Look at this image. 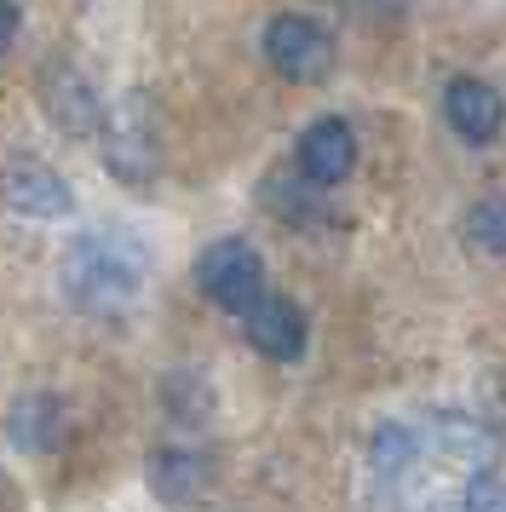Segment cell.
<instances>
[{
    "label": "cell",
    "instance_id": "1",
    "mask_svg": "<svg viewBox=\"0 0 506 512\" xmlns=\"http://www.w3.org/2000/svg\"><path fill=\"white\" fill-rule=\"evenodd\" d=\"M144 271H150V248L127 225H104V231L75 236L64 259V288L87 311H115L144 288Z\"/></svg>",
    "mask_w": 506,
    "mask_h": 512
},
{
    "label": "cell",
    "instance_id": "2",
    "mask_svg": "<svg viewBox=\"0 0 506 512\" xmlns=\"http://www.w3.org/2000/svg\"><path fill=\"white\" fill-rule=\"evenodd\" d=\"M196 282H202V294L219 305V311L248 317L253 305L265 300V259H259L253 242L225 236V242H213V248L196 259Z\"/></svg>",
    "mask_w": 506,
    "mask_h": 512
},
{
    "label": "cell",
    "instance_id": "3",
    "mask_svg": "<svg viewBox=\"0 0 506 512\" xmlns=\"http://www.w3.org/2000/svg\"><path fill=\"white\" fill-rule=\"evenodd\" d=\"M265 64L288 81H322L334 70V35L305 12H276L265 24Z\"/></svg>",
    "mask_w": 506,
    "mask_h": 512
},
{
    "label": "cell",
    "instance_id": "4",
    "mask_svg": "<svg viewBox=\"0 0 506 512\" xmlns=\"http://www.w3.org/2000/svg\"><path fill=\"white\" fill-rule=\"evenodd\" d=\"M0 196H6L12 213H29V219H64V213H75V196H69L64 173L46 167L41 156L0 162Z\"/></svg>",
    "mask_w": 506,
    "mask_h": 512
},
{
    "label": "cell",
    "instance_id": "5",
    "mask_svg": "<svg viewBox=\"0 0 506 512\" xmlns=\"http://www.w3.org/2000/svg\"><path fill=\"white\" fill-rule=\"evenodd\" d=\"M351 173H357V133H351V121H340V116L311 121L305 139H299V179L311 190H334Z\"/></svg>",
    "mask_w": 506,
    "mask_h": 512
},
{
    "label": "cell",
    "instance_id": "6",
    "mask_svg": "<svg viewBox=\"0 0 506 512\" xmlns=\"http://www.w3.org/2000/svg\"><path fill=\"white\" fill-rule=\"evenodd\" d=\"M242 328H248V346L259 357H271V363H299L305 346H311V323H305V311L288 294H265L242 317Z\"/></svg>",
    "mask_w": 506,
    "mask_h": 512
},
{
    "label": "cell",
    "instance_id": "7",
    "mask_svg": "<svg viewBox=\"0 0 506 512\" xmlns=\"http://www.w3.org/2000/svg\"><path fill=\"white\" fill-rule=\"evenodd\" d=\"M443 116H449V127L466 144H495L506 127V98L489 81H478V75H455L443 87Z\"/></svg>",
    "mask_w": 506,
    "mask_h": 512
},
{
    "label": "cell",
    "instance_id": "8",
    "mask_svg": "<svg viewBox=\"0 0 506 512\" xmlns=\"http://www.w3.org/2000/svg\"><path fill=\"white\" fill-rule=\"evenodd\" d=\"M207 484H213V455H202V449H156L150 455V489L167 507H190Z\"/></svg>",
    "mask_w": 506,
    "mask_h": 512
},
{
    "label": "cell",
    "instance_id": "9",
    "mask_svg": "<svg viewBox=\"0 0 506 512\" xmlns=\"http://www.w3.org/2000/svg\"><path fill=\"white\" fill-rule=\"evenodd\" d=\"M46 110L64 121L75 139L98 133V116H104V104H98V93H92V81L87 75H75L69 64H52V70H46Z\"/></svg>",
    "mask_w": 506,
    "mask_h": 512
},
{
    "label": "cell",
    "instance_id": "10",
    "mask_svg": "<svg viewBox=\"0 0 506 512\" xmlns=\"http://www.w3.org/2000/svg\"><path fill=\"white\" fill-rule=\"evenodd\" d=\"M6 426H12V443H18V449L46 455V449H52V438L64 432V403H58V397H23Z\"/></svg>",
    "mask_w": 506,
    "mask_h": 512
},
{
    "label": "cell",
    "instance_id": "11",
    "mask_svg": "<svg viewBox=\"0 0 506 512\" xmlns=\"http://www.w3.org/2000/svg\"><path fill=\"white\" fill-rule=\"evenodd\" d=\"M466 242L478 248V254H506V202L501 196H489V202H478V208L466 213Z\"/></svg>",
    "mask_w": 506,
    "mask_h": 512
},
{
    "label": "cell",
    "instance_id": "12",
    "mask_svg": "<svg viewBox=\"0 0 506 512\" xmlns=\"http://www.w3.org/2000/svg\"><path fill=\"white\" fill-rule=\"evenodd\" d=\"M414 455H420V443H414L409 426H380L374 432V472L380 478H403L414 466Z\"/></svg>",
    "mask_w": 506,
    "mask_h": 512
},
{
    "label": "cell",
    "instance_id": "13",
    "mask_svg": "<svg viewBox=\"0 0 506 512\" xmlns=\"http://www.w3.org/2000/svg\"><path fill=\"white\" fill-rule=\"evenodd\" d=\"M265 202H271L276 213H288V219H311V213H317V190L305 185V179H282V173H276L271 185H265Z\"/></svg>",
    "mask_w": 506,
    "mask_h": 512
},
{
    "label": "cell",
    "instance_id": "14",
    "mask_svg": "<svg viewBox=\"0 0 506 512\" xmlns=\"http://www.w3.org/2000/svg\"><path fill=\"white\" fill-rule=\"evenodd\" d=\"M460 512H506V484L501 478H472L466 484V495H460Z\"/></svg>",
    "mask_w": 506,
    "mask_h": 512
},
{
    "label": "cell",
    "instance_id": "15",
    "mask_svg": "<svg viewBox=\"0 0 506 512\" xmlns=\"http://www.w3.org/2000/svg\"><path fill=\"white\" fill-rule=\"evenodd\" d=\"M12 35H18V6H12V0H0V52L12 47Z\"/></svg>",
    "mask_w": 506,
    "mask_h": 512
},
{
    "label": "cell",
    "instance_id": "16",
    "mask_svg": "<svg viewBox=\"0 0 506 512\" xmlns=\"http://www.w3.org/2000/svg\"><path fill=\"white\" fill-rule=\"evenodd\" d=\"M449 512H460V507H449Z\"/></svg>",
    "mask_w": 506,
    "mask_h": 512
}]
</instances>
